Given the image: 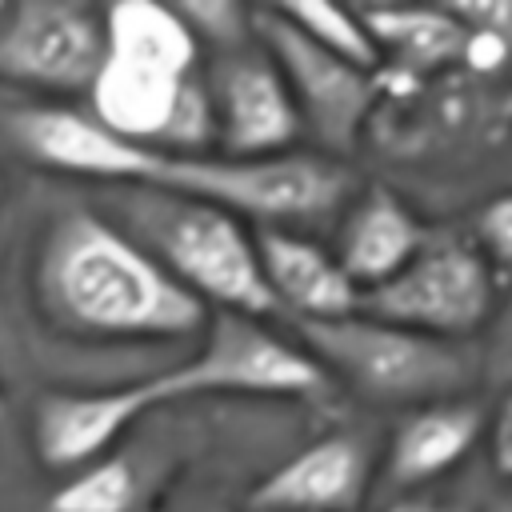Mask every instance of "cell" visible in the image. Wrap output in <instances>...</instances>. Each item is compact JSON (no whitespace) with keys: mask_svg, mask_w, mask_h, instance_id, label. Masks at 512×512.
Segmentation results:
<instances>
[{"mask_svg":"<svg viewBox=\"0 0 512 512\" xmlns=\"http://www.w3.org/2000/svg\"><path fill=\"white\" fill-rule=\"evenodd\" d=\"M8 136L32 164H44L68 176L108 180L120 188L152 184L164 160V152H152L144 144L116 136L92 112H76L60 104L16 108L8 116Z\"/></svg>","mask_w":512,"mask_h":512,"instance_id":"obj_10","label":"cell"},{"mask_svg":"<svg viewBox=\"0 0 512 512\" xmlns=\"http://www.w3.org/2000/svg\"><path fill=\"white\" fill-rule=\"evenodd\" d=\"M176 8L192 28V36L200 44H212L216 52H232L256 40V8H240L232 0H188Z\"/></svg>","mask_w":512,"mask_h":512,"instance_id":"obj_21","label":"cell"},{"mask_svg":"<svg viewBox=\"0 0 512 512\" xmlns=\"http://www.w3.org/2000/svg\"><path fill=\"white\" fill-rule=\"evenodd\" d=\"M40 316L72 340H192L212 312L116 220L64 212L36 248Z\"/></svg>","mask_w":512,"mask_h":512,"instance_id":"obj_1","label":"cell"},{"mask_svg":"<svg viewBox=\"0 0 512 512\" xmlns=\"http://www.w3.org/2000/svg\"><path fill=\"white\" fill-rule=\"evenodd\" d=\"M460 68L476 80H492L512 68V40L500 32H480L464 28V48H460Z\"/></svg>","mask_w":512,"mask_h":512,"instance_id":"obj_24","label":"cell"},{"mask_svg":"<svg viewBox=\"0 0 512 512\" xmlns=\"http://www.w3.org/2000/svg\"><path fill=\"white\" fill-rule=\"evenodd\" d=\"M276 12L292 28H300L308 40L328 48L332 56H340L356 68L380 72V52L364 24V12L344 8V4H324V0H292V4H276Z\"/></svg>","mask_w":512,"mask_h":512,"instance_id":"obj_19","label":"cell"},{"mask_svg":"<svg viewBox=\"0 0 512 512\" xmlns=\"http://www.w3.org/2000/svg\"><path fill=\"white\" fill-rule=\"evenodd\" d=\"M108 60L104 12L72 0H28L0 24V76L32 92H92Z\"/></svg>","mask_w":512,"mask_h":512,"instance_id":"obj_8","label":"cell"},{"mask_svg":"<svg viewBox=\"0 0 512 512\" xmlns=\"http://www.w3.org/2000/svg\"><path fill=\"white\" fill-rule=\"evenodd\" d=\"M468 240H472L476 252L484 256V264H488V272L496 276L500 292H512V188L500 192V196H492V200L476 212Z\"/></svg>","mask_w":512,"mask_h":512,"instance_id":"obj_22","label":"cell"},{"mask_svg":"<svg viewBox=\"0 0 512 512\" xmlns=\"http://www.w3.org/2000/svg\"><path fill=\"white\" fill-rule=\"evenodd\" d=\"M432 240L420 216L388 188H364L340 216L336 232V260L352 276L360 292H372L400 276Z\"/></svg>","mask_w":512,"mask_h":512,"instance_id":"obj_15","label":"cell"},{"mask_svg":"<svg viewBox=\"0 0 512 512\" xmlns=\"http://www.w3.org/2000/svg\"><path fill=\"white\" fill-rule=\"evenodd\" d=\"M480 380L512 392V292H504L488 328L480 332Z\"/></svg>","mask_w":512,"mask_h":512,"instance_id":"obj_23","label":"cell"},{"mask_svg":"<svg viewBox=\"0 0 512 512\" xmlns=\"http://www.w3.org/2000/svg\"><path fill=\"white\" fill-rule=\"evenodd\" d=\"M384 512H440V508L428 504V500H420V496H400V500H392Z\"/></svg>","mask_w":512,"mask_h":512,"instance_id":"obj_27","label":"cell"},{"mask_svg":"<svg viewBox=\"0 0 512 512\" xmlns=\"http://www.w3.org/2000/svg\"><path fill=\"white\" fill-rule=\"evenodd\" d=\"M120 228H128L204 308L272 320L280 304L264 280L256 232L196 196L168 192L156 184L124 188Z\"/></svg>","mask_w":512,"mask_h":512,"instance_id":"obj_2","label":"cell"},{"mask_svg":"<svg viewBox=\"0 0 512 512\" xmlns=\"http://www.w3.org/2000/svg\"><path fill=\"white\" fill-rule=\"evenodd\" d=\"M108 60L140 64L168 76H196L200 40L184 24L176 4L160 0H120L104 12Z\"/></svg>","mask_w":512,"mask_h":512,"instance_id":"obj_18","label":"cell"},{"mask_svg":"<svg viewBox=\"0 0 512 512\" xmlns=\"http://www.w3.org/2000/svg\"><path fill=\"white\" fill-rule=\"evenodd\" d=\"M372 452L356 432H328L256 480L248 512H360Z\"/></svg>","mask_w":512,"mask_h":512,"instance_id":"obj_12","label":"cell"},{"mask_svg":"<svg viewBox=\"0 0 512 512\" xmlns=\"http://www.w3.org/2000/svg\"><path fill=\"white\" fill-rule=\"evenodd\" d=\"M188 80L192 76H168V72H152L140 64L104 60V68L88 92L92 116L104 128H112L116 136L160 152Z\"/></svg>","mask_w":512,"mask_h":512,"instance_id":"obj_16","label":"cell"},{"mask_svg":"<svg viewBox=\"0 0 512 512\" xmlns=\"http://www.w3.org/2000/svg\"><path fill=\"white\" fill-rule=\"evenodd\" d=\"M484 512H512V496H500V500H492Z\"/></svg>","mask_w":512,"mask_h":512,"instance_id":"obj_28","label":"cell"},{"mask_svg":"<svg viewBox=\"0 0 512 512\" xmlns=\"http://www.w3.org/2000/svg\"><path fill=\"white\" fill-rule=\"evenodd\" d=\"M156 188L184 192L208 200L240 220H256L260 228H292L320 224L328 216H344L356 200V176L344 160L328 152H280V156H164L152 180Z\"/></svg>","mask_w":512,"mask_h":512,"instance_id":"obj_4","label":"cell"},{"mask_svg":"<svg viewBox=\"0 0 512 512\" xmlns=\"http://www.w3.org/2000/svg\"><path fill=\"white\" fill-rule=\"evenodd\" d=\"M500 112H504V116H508V120H512V92H508V96H504V104H500Z\"/></svg>","mask_w":512,"mask_h":512,"instance_id":"obj_29","label":"cell"},{"mask_svg":"<svg viewBox=\"0 0 512 512\" xmlns=\"http://www.w3.org/2000/svg\"><path fill=\"white\" fill-rule=\"evenodd\" d=\"M448 8L464 28L500 32V36L512 40V0H460V4H448Z\"/></svg>","mask_w":512,"mask_h":512,"instance_id":"obj_26","label":"cell"},{"mask_svg":"<svg viewBox=\"0 0 512 512\" xmlns=\"http://www.w3.org/2000/svg\"><path fill=\"white\" fill-rule=\"evenodd\" d=\"M256 40L276 60L304 128L324 144L328 156H348L380 100V72L356 68L300 28H292L276 8H256Z\"/></svg>","mask_w":512,"mask_h":512,"instance_id":"obj_7","label":"cell"},{"mask_svg":"<svg viewBox=\"0 0 512 512\" xmlns=\"http://www.w3.org/2000/svg\"><path fill=\"white\" fill-rule=\"evenodd\" d=\"M156 404L188 396H324L332 376L304 344L276 336L256 316L212 312L196 352L148 376Z\"/></svg>","mask_w":512,"mask_h":512,"instance_id":"obj_5","label":"cell"},{"mask_svg":"<svg viewBox=\"0 0 512 512\" xmlns=\"http://www.w3.org/2000/svg\"><path fill=\"white\" fill-rule=\"evenodd\" d=\"M0 416H4V396H0Z\"/></svg>","mask_w":512,"mask_h":512,"instance_id":"obj_31","label":"cell"},{"mask_svg":"<svg viewBox=\"0 0 512 512\" xmlns=\"http://www.w3.org/2000/svg\"><path fill=\"white\" fill-rule=\"evenodd\" d=\"M4 16H8V4H0V24H4Z\"/></svg>","mask_w":512,"mask_h":512,"instance_id":"obj_30","label":"cell"},{"mask_svg":"<svg viewBox=\"0 0 512 512\" xmlns=\"http://www.w3.org/2000/svg\"><path fill=\"white\" fill-rule=\"evenodd\" d=\"M484 432H488V412L472 396L408 408L384 444V480L396 492L432 484L444 472H452L484 440Z\"/></svg>","mask_w":512,"mask_h":512,"instance_id":"obj_14","label":"cell"},{"mask_svg":"<svg viewBox=\"0 0 512 512\" xmlns=\"http://www.w3.org/2000/svg\"><path fill=\"white\" fill-rule=\"evenodd\" d=\"M140 500V476L128 456H104L72 472L52 496L48 512H132Z\"/></svg>","mask_w":512,"mask_h":512,"instance_id":"obj_20","label":"cell"},{"mask_svg":"<svg viewBox=\"0 0 512 512\" xmlns=\"http://www.w3.org/2000/svg\"><path fill=\"white\" fill-rule=\"evenodd\" d=\"M256 248H260L264 280L280 304V316L288 312L300 324V320H340L360 312L364 292L352 284L336 252L312 240L308 232L260 228Z\"/></svg>","mask_w":512,"mask_h":512,"instance_id":"obj_13","label":"cell"},{"mask_svg":"<svg viewBox=\"0 0 512 512\" xmlns=\"http://www.w3.org/2000/svg\"><path fill=\"white\" fill-rule=\"evenodd\" d=\"M156 408L152 384L132 380L124 388H88V392H44L32 408V444L44 468L80 472L108 456V448Z\"/></svg>","mask_w":512,"mask_h":512,"instance_id":"obj_11","label":"cell"},{"mask_svg":"<svg viewBox=\"0 0 512 512\" xmlns=\"http://www.w3.org/2000/svg\"><path fill=\"white\" fill-rule=\"evenodd\" d=\"M208 92L216 108V144L220 156H280L304 132L300 108L260 40L232 52H216L208 72Z\"/></svg>","mask_w":512,"mask_h":512,"instance_id":"obj_9","label":"cell"},{"mask_svg":"<svg viewBox=\"0 0 512 512\" xmlns=\"http://www.w3.org/2000/svg\"><path fill=\"white\" fill-rule=\"evenodd\" d=\"M300 344L316 364L360 400L420 408L452 396H468L480 380V348L464 340H436L368 312L340 320H300Z\"/></svg>","mask_w":512,"mask_h":512,"instance_id":"obj_3","label":"cell"},{"mask_svg":"<svg viewBox=\"0 0 512 512\" xmlns=\"http://www.w3.org/2000/svg\"><path fill=\"white\" fill-rule=\"evenodd\" d=\"M484 440H488L492 468H496L504 480H512V392H500L496 408L488 412V432H484Z\"/></svg>","mask_w":512,"mask_h":512,"instance_id":"obj_25","label":"cell"},{"mask_svg":"<svg viewBox=\"0 0 512 512\" xmlns=\"http://www.w3.org/2000/svg\"><path fill=\"white\" fill-rule=\"evenodd\" d=\"M360 12L376 40L380 68L388 64L404 80H424L460 64L464 24L448 4H368Z\"/></svg>","mask_w":512,"mask_h":512,"instance_id":"obj_17","label":"cell"},{"mask_svg":"<svg viewBox=\"0 0 512 512\" xmlns=\"http://www.w3.org/2000/svg\"><path fill=\"white\" fill-rule=\"evenodd\" d=\"M496 296L500 284L476 244L468 236L440 232L400 276L364 292L360 312L436 340H464L488 328Z\"/></svg>","mask_w":512,"mask_h":512,"instance_id":"obj_6","label":"cell"}]
</instances>
